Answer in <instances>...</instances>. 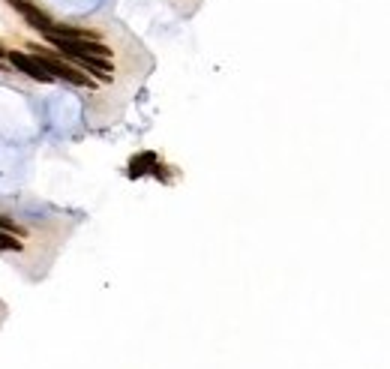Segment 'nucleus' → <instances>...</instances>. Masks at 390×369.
Masks as SVG:
<instances>
[{"label": "nucleus", "mask_w": 390, "mask_h": 369, "mask_svg": "<svg viewBox=\"0 0 390 369\" xmlns=\"http://www.w3.org/2000/svg\"><path fill=\"white\" fill-rule=\"evenodd\" d=\"M36 57L42 60V66L48 69L54 78H63V81H69V84H76V87H87L90 84V78L85 75V72H78L76 66H69V63L51 57V54H39V51H36Z\"/></svg>", "instance_id": "obj_1"}, {"label": "nucleus", "mask_w": 390, "mask_h": 369, "mask_svg": "<svg viewBox=\"0 0 390 369\" xmlns=\"http://www.w3.org/2000/svg\"><path fill=\"white\" fill-rule=\"evenodd\" d=\"M9 60H12V66H15L18 72H24V75H27V78H33V81H42V84H45V81H51V78H54L51 72L42 66V60L36 57V54L12 51V54H9Z\"/></svg>", "instance_id": "obj_2"}, {"label": "nucleus", "mask_w": 390, "mask_h": 369, "mask_svg": "<svg viewBox=\"0 0 390 369\" xmlns=\"http://www.w3.org/2000/svg\"><path fill=\"white\" fill-rule=\"evenodd\" d=\"M15 9H18V12H21L24 18H27V21H30V27H36V30H42V33H48L51 30V18L48 15H45L42 12V9H36L33 3H27V0H15V3H12Z\"/></svg>", "instance_id": "obj_3"}, {"label": "nucleus", "mask_w": 390, "mask_h": 369, "mask_svg": "<svg viewBox=\"0 0 390 369\" xmlns=\"http://www.w3.org/2000/svg\"><path fill=\"white\" fill-rule=\"evenodd\" d=\"M0 249H21V240H15L12 234H6V231H0Z\"/></svg>", "instance_id": "obj_4"}, {"label": "nucleus", "mask_w": 390, "mask_h": 369, "mask_svg": "<svg viewBox=\"0 0 390 369\" xmlns=\"http://www.w3.org/2000/svg\"><path fill=\"white\" fill-rule=\"evenodd\" d=\"M9 3H15V0H9Z\"/></svg>", "instance_id": "obj_5"}, {"label": "nucleus", "mask_w": 390, "mask_h": 369, "mask_svg": "<svg viewBox=\"0 0 390 369\" xmlns=\"http://www.w3.org/2000/svg\"><path fill=\"white\" fill-rule=\"evenodd\" d=\"M0 54H3V48H0Z\"/></svg>", "instance_id": "obj_6"}]
</instances>
